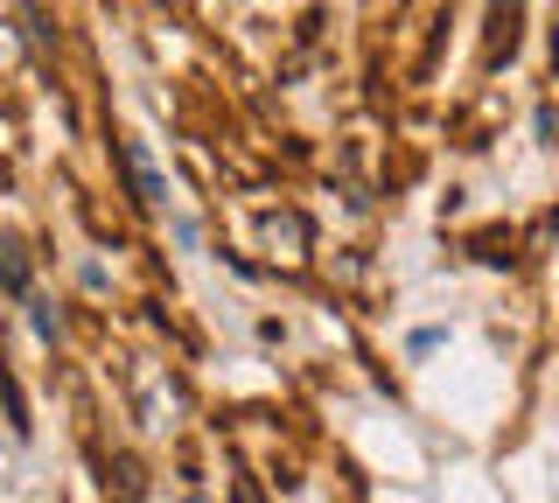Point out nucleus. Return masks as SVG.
I'll return each mask as SVG.
<instances>
[{"instance_id":"obj_2","label":"nucleus","mask_w":559,"mask_h":503,"mask_svg":"<svg viewBox=\"0 0 559 503\" xmlns=\"http://www.w3.org/2000/svg\"><path fill=\"white\" fill-rule=\"evenodd\" d=\"M0 287H8V294H28V259H22V238H0Z\"/></svg>"},{"instance_id":"obj_1","label":"nucleus","mask_w":559,"mask_h":503,"mask_svg":"<svg viewBox=\"0 0 559 503\" xmlns=\"http://www.w3.org/2000/svg\"><path fill=\"white\" fill-rule=\"evenodd\" d=\"M119 154H127V176H133V196H140V203H162V196H168V182H162V168H154V154H147V141H119Z\"/></svg>"}]
</instances>
